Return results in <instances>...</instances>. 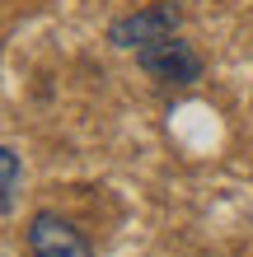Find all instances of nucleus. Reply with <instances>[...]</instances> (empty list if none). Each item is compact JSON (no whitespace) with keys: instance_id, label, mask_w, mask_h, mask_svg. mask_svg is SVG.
Segmentation results:
<instances>
[{"instance_id":"1","label":"nucleus","mask_w":253,"mask_h":257,"mask_svg":"<svg viewBox=\"0 0 253 257\" xmlns=\"http://www.w3.org/2000/svg\"><path fill=\"white\" fill-rule=\"evenodd\" d=\"M136 61H141L145 75H155V80H164V84H192V80H202V56L192 52L183 38L150 42L145 52H136Z\"/></svg>"},{"instance_id":"2","label":"nucleus","mask_w":253,"mask_h":257,"mask_svg":"<svg viewBox=\"0 0 253 257\" xmlns=\"http://www.w3.org/2000/svg\"><path fill=\"white\" fill-rule=\"evenodd\" d=\"M178 33V10L174 5H155V10H141V14H127L108 28V38L127 52H145L150 42H164Z\"/></svg>"},{"instance_id":"3","label":"nucleus","mask_w":253,"mask_h":257,"mask_svg":"<svg viewBox=\"0 0 253 257\" xmlns=\"http://www.w3.org/2000/svg\"><path fill=\"white\" fill-rule=\"evenodd\" d=\"M28 252L33 257H94L80 229H70L61 215H47V210L28 220Z\"/></svg>"},{"instance_id":"4","label":"nucleus","mask_w":253,"mask_h":257,"mask_svg":"<svg viewBox=\"0 0 253 257\" xmlns=\"http://www.w3.org/2000/svg\"><path fill=\"white\" fill-rule=\"evenodd\" d=\"M0 169H5V196H0V206H5V215L14 210V196H19V155L5 145L0 150Z\"/></svg>"}]
</instances>
